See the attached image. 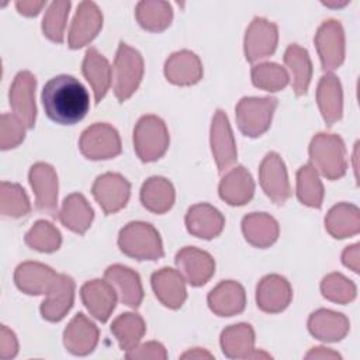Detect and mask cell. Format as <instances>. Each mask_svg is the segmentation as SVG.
I'll return each mask as SVG.
<instances>
[{
    "mask_svg": "<svg viewBox=\"0 0 360 360\" xmlns=\"http://www.w3.org/2000/svg\"><path fill=\"white\" fill-rule=\"evenodd\" d=\"M45 114L56 124L75 125L82 121L90 108V96L86 87L70 75L49 79L41 94Z\"/></svg>",
    "mask_w": 360,
    "mask_h": 360,
    "instance_id": "cell-1",
    "label": "cell"
},
{
    "mask_svg": "<svg viewBox=\"0 0 360 360\" xmlns=\"http://www.w3.org/2000/svg\"><path fill=\"white\" fill-rule=\"evenodd\" d=\"M120 249L138 260H156L163 256L159 232L148 222H131L121 229Z\"/></svg>",
    "mask_w": 360,
    "mask_h": 360,
    "instance_id": "cell-2",
    "label": "cell"
},
{
    "mask_svg": "<svg viewBox=\"0 0 360 360\" xmlns=\"http://www.w3.org/2000/svg\"><path fill=\"white\" fill-rule=\"evenodd\" d=\"M309 156L312 167L329 180H336L346 173L345 143L338 135L318 134L309 145Z\"/></svg>",
    "mask_w": 360,
    "mask_h": 360,
    "instance_id": "cell-3",
    "label": "cell"
},
{
    "mask_svg": "<svg viewBox=\"0 0 360 360\" xmlns=\"http://www.w3.org/2000/svg\"><path fill=\"white\" fill-rule=\"evenodd\" d=\"M143 60L138 51L121 42L112 68L114 93L120 103L132 96L142 80Z\"/></svg>",
    "mask_w": 360,
    "mask_h": 360,
    "instance_id": "cell-4",
    "label": "cell"
},
{
    "mask_svg": "<svg viewBox=\"0 0 360 360\" xmlns=\"http://www.w3.org/2000/svg\"><path fill=\"white\" fill-rule=\"evenodd\" d=\"M134 145L142 162L158 160L169 146V132L156 115L142 117L134 131Z\"/></svg>",
    "mask_w": 360,
    "mask_h": 360,
    "instance_id": "cell-5",
    "label": "cell"
},
{
    "mask_svg": "<svg viewBox=\"0 0 360 360\" xmlns=\"http://www.w3.org/2000/svg\"><path fill=\"white\" fill-rule=\"evenodd\" d=\"M277 107L274 97H243L235 111L238 127L246 136H260L271 122L273 111Z\"/></svg>",
    "mask_w": 360,
    "mask_h": 360,
    "instance_id": "cell-6",
    "label": "cell"
},
{
    "mask_svg": "<svg viewBox=\"0 0 360 360\" xmlns=\"http://www.w3.org/2000/svg\"><path fill=\"white\" fill-rule=\"evenodd\" d=\"M82 153L87 159H110L121 152L118 132L108 124L96 122L83 131L79 142Z\"/></svg>",
    "mask_w": 360,
    "mask_h": 360,
    "instance_id": "cell-7",
    "label": "cell"
},
{
    "mask_svg": "<svg viewBox=\"0 0 360 360\" xmlns=\"http://www.w3.org/2000/svg\"><path fill=\"white\" fill-rule=\"evenodd\" d=\"M129 190L131 184L125 177L117 173H105L98 176L91 188L94 198L107 215L125 207L129 198Z\"/></svg>",
    "mask_w": 360,
    "mask_h": 360,
    "instance_id": "cell-8",
    "label": "cell"
},
{
    "mask_svg": "<svg viewBox=\"0 0 360 360\" xmlns=\"http://www.w3.org/2000/svg\"><path fill=\"white\" fill-rule=\"evenodd\" d=\"M315 44L321 56L323 70H333L343 62L345 37L339 21H325L315 35Z\"/></svg>",
    "mask_w": 360,
    "mask_h": 360,
    "instance_id": "cell-9",
    "label": "cell"
},
{
    "mask_svg": "<svg viewBox=\"0 0 360 360\" xmlns=\"http://www.w3.org/2000/svg\"><path fill=\"white\" fill-rule=\"evenodd\" d=\"M35 77L24 70L15 76L10 89V105L15 117L27 128H32L35 124Z\"/></svg>",
    "mask_w": 360,
    "mask_h": 360,
    "instance_id": "cell-10",
    "label": "cell"
},
{
    "mask_svg": "<svg viewBox=\"0 0 360 360\" xmlns=\"http://www.w3.org/2000/svg\"><path fill=\"white\" fill-rule=\"evenodd\" d=\"M259 176L262 188L276 204H284V201L291 195L287 170L277 153L270 152L266 155L260 165Z\"/></svg>",
    "mask_w": 360,
    "mask_h": 360,
    "instance_id": "cell-11",
    "label": "cell"
},
{
    "mask_svg": "<svg viewBox=\"0 0 360 360\" xmlns=\"http://www.w3.org/2000/svg\"><path fill=\"white\" fill-rule=\"evenodd\" d=\"M211 148L219 173H224L236 160V145L228 117L222 110H217L211 127Z\"/></svg>",
    "mask_w": 360,
    "mask_h": 360,
    "instance_id": "cell-12",
    "label": "cell"
},
{
    "mask_svg": "<svg viewBox=\"0 0 360 360\" xmlns=\"http://www.w3.org/2000/svg\"><path fill=\"white\" fill-rule=\"evenodd\" d=\"M277 45V27L264 20L255 18L246 31L245 53L249 62L271 55Z\"/></svg>",
    "mask_w": 360,
    "mask_h": 360,
    "instance_id": "cell-13",
    "label": "cell"
},
{
    "mask_svg": "<svg viewBox=\"0 0 360 360\" xmlns=\"http://www.w3.org/2000/svg\"><path fill=\"white\" fill-rule=\"evenodd\" d=\"M30 183L37 195V208L56 217L58 179L53 169L46 163H37L30 170Z\"/></svg>",
    "mask_w": 360,
    "mask_h": 360,
    "instance_id": "cell-14",
    "label": "cell"
},
{
    "mask_svg": "<svg viewBox=\"0 0 360 360\" xmlns=\"http://www.w3.org/2000/svg\"><path fill=\"white\" fill-rule=\"evenodd\" d=\"M58 276L51 267L41 264L25 262L15 269L14 280L17 287L25 294H48L55 285Z\"/></svg>",
    "mask_w": 360,
    "mask_h": 360,
    "instance_id": "cell-15",
    "label": "cell"
},
{
    "mask_svg": "<svg viewBox=\"0 0 360 360\" xmlns=\"http://www.w3.org/2000/svg\"><path fill=\"white\" fill-rule=\"evenodd\" d=\"M176 264L183 271L184 277L191 285H202L215 271V263L212 257L195 248H184L176 255Z\"/></svg>",
    "mask_w": 360,
    "mask_h": 360,
    "instance_id": "cell-16",
    "label": "cell"
},
{
    "mask_svg": "<svg viewBox=\"0 0 360 360\" xmlns=\"http://www.w3.org/2000/svg\"><path fill=\"white\" fill-rule=\"evenodd\" d=\"M80 295L89 312L101 322H105L115 308L117 292L107 280L86 283L80 290Z\"/></svg>",
    "mask_w": 360,
    "mask_h": 360,
    "instance_id": "cell-17",
    "label": "cell"
},
{
    "mask_svg": "<svg viewBox=\"0 0 360 360\" xmlns=\"http://www.w3.org/2000/svg\"><path fill=\"white\" fill-rule=\"evenodd\" d=\"M104 277L114 287L117 295L124 304L131 308L139 307L143 298V290L136 271L121 264H114L105 270Z\"/></svg>",
    "mask_w": 360,
    "mask_h": 360,
    "instance_id": "cell-18",
    "label": "cell"
},
{
    "mask_svg": "<svg viewBox=\"0 0 360 360\" xmlns=\"http://www.w3.org/2000/svg\"><path fill=\"white\" fill-rule=\"evenodd\" d=\"M101 24L103 15L98 7L91 1L80 3L69 32V46L77 49L86 45L97 35Z\"/></svg>",
    "mask_w": 360,
    "mask_h": 360,
    "instance_id": "cell-19",
    "label": "cell"
},
{
    "mask_svg": "<svg viewBox=\"0 0 360 360\" xmlns=\"http://www.w3.org/2000/svg\"><path fill=\"white\" fill-rule=\"evenodd\" d=\"M66 349L77 356H84L93 352L98 340V330L84 314H77L63 333Z\"/></svg>",
    "mask_w": 360,
    "mask_h": 360,
    "instance_id": "cell-20",
    "label": "cell"
},
{
    "mask_svg": "<svg viewBox=\"0 0 360 360\" xmlns=\"http://www.w3.org/2000/svg\"><path fill=\"white\" fill-rule=\"evenodd\" d=\"M256 300L264 312H280L291 301V287L281 276H266L257 285Z\"/></svg>",
    "mask_w": 360,
    "mask_h": 360,
    "instance_id": "cell-21",
    "label": "cell"
},
{
    "mask_svg": "<svg viewBox=\"0 0 360 360\" xmlns=\"http://www.w3.org/2000/svg\"><path fill=\"white\" fill-rule=\"evenodd\" d=\"M75 297V283L66 274H59L53 288L46 294L41 305V314L51 322L60 321L70 309Z\"/></svg>",
    "mask_w": 360,
    "mask_h": 360,
    "instance_id": "cell-22",
    "label": "cell"
},
{
    "mask_svg": "<svg viewBox=\"0 0 360 360\" xmlns=\"http://www.w3.org/2000/svg\"><path fill=\"white\" fill-rule=\"evenodd\" d=\"M152 287L160 302L169 308H180L186 300V285L180 271L165 267L152 276Z\"/></svg>",
    "mask_w": 360,
    "mask_h": 360,
    "instance_id": "cell-23",
    "label": "cell"
},
{
    "mask_svg": "<svg viewBox=\"0 0 360 360\" xmlns=\"http://www.w3.org/2000/svg\"><path fill=\"white\" fill-rule=\"evenodd\" d=\"M83 75L94 91V101L98 104L111 86L112 69L108 60L94 48H89L82 66Z\"/></svg>",
    "mask_w": 360,
    "mask_h": 360,
    "instance_id": "cell-24",
    "label": "cell"
},
{
    "mask_svg": "<svg viewBox=\"0 0 360 360\" xmlns=\"http://www.w3.org/2000/svg\"><path fill=\"white\" fill-rule=\"evenodd\" d=\"M245 302L243 287L232 280L222 281L208 295L210 308L219 316H232L242 312Z\"/></svg>",
    "mask_w": 360,
    "mask_h": 360,
    "instance_id": "cell-25",
    "label": "cell"
},
{
    "mask_svg": "<svg viewBox=\"0 0 360 360\" xmlns=\"http://www.w3.org/2000/svg\"><path fill=\"white\" fill-rule=\"evenodd\" d=\"M186 224L190 233L198 238L211 239L222 231L225 221L217 208L208 204H198L188 210Z\"/></svg>",
    "mask_w": 360,
    "mask_h": 360,
    "instance_id": "cell-26",
    "label": "cell"
},
{
    "mask_svg": "<svg viewBox=\"0 0 360 360\" xmlns=\"http://www.w3.org/2000/svg\"><path fill=\"white\" fill-rule=\"evenodd\" d=\"M255 191V184L252 176L245 170V167H233L219 184V195L231 205L246 204Z\"/></svg>",
    "mask_w": 360,
    "mask_h": 360,
    "instance_id": "cell-27",
    "label": "cell"
},
{
    "mask_svg": "<svg viewBox=\"0 0 360 360\" xmlns=\"http://www.w3.org/2000/svg\"><path fill=\"white\" fill-rule=\"evenodd\" d=\"M167 80L174 84H193L197 83L202 75L200 59L190 51L173 53L165 66Z\"/></svg>",
    "mask_w": 360,
    "mask_h": 360,
    "instance_id": "cell-28",
    "label": "cell"
},
{
    "mask_svg": "<svg viewBox=\"0 0 360 360\" xmlns=\"http://www.w3.org/2000/svg\"><path fill=\"white\" fill-rule=\"evenodd\" d=\"M309 332L321 340L335 342L340 340L347 329L349 322L342 314H336L328 309H319L314 312L308 321Z\"/></svg>",
    "mask_w": 360,
    "mask_h": 360,
    "instance_id": "cell-29",
    "label": "cell"
},
{
    "mask_svg": "<svg viewBox=\"0 0 360 360\" xmlns=\"http://www.w3.org/2000/svg\"><path fill=\"white\" fill-rule=\"evenodd\" d=\"M141 201L152 212H166L174 201V188L165 177H150L141 190Z\"/></svg>",
    "mask_w": 360,
    "mask_h": 360,
    "instance_id": "cell-30",
    "label": "cell"
},
{
    "mask_svg": "<svg viewBox=\"0 0 360 360\" xmlns=\"http://www.w3.org/2000/svg\"><path fill=\"white\" fill-rule=\"evenodd\" d=\"M318 104L328 125H332L342 117V89L339 80L332 73H326L321 77Z\"/></svg>",
    "mask_w": 360,
    "mask_h": 360,
    "instance_id": "cell-31",
    "label": "cell"
},
{
    "mask_svg": "<svg viewBox=\"0 0 360 360\" xmlns=\"http://www.w3.org/2000/svg\"><path fill=\"white\" fill-rule=\"evenodd\" d=\"M60 222L77 233H84L93 219V210L82 194H70L65 198L60 212Z\"/></svg>",
    "mask_w": 360,
    "mask_h": 360,
    "instance_id": "cell-32",
    "label": "cell"
},
{
    "mask_svg": "<svg viewBox=\"0 0 360 360\" xmlns=\"http://www.w3.org/2000/svg\"><path fill=\"white\" fill-rule=\"evenodd\" d=\"M255 335L253 329L248 323L232 325L221 335L222 352L231 359H248L253 353Z\"/></svg>",
    "mask_w": 360,
    "mask_h": 360,
    "instance_id": "cell-33",
    "label": "cell"
},
{
    "mask_svg": "<svg viewBox=\"0 0 360 360\" xmlns=\"http://www.w3.org/2000/svg\"><path fill=\"white\" fill-rule=\"evenodd\" d=\"M284 62L291 72L292 89L295 94H305L312 75V65L307 49L298 46L297 44H291L284 53Z\"/></svg>",
    "mask_w": 360,
    "mask_h": 360,
    "instance_id": "cell-34",
    "label": "cell"
},
{
    "mask_svg": "<svg viewBox=\"0 0 360 360\" xmlns=\"http://www.w3.org/2000/svg\"><path fill=\"white\" fill-rule=\"evenodd\" d=\"M242 229L246 240L259 248L271 245L278 235V226L274 218L266 214H250L243 218Z\"/></svg>",
    "mask_w": 360,
    "mask_h": 360,
    "instance_id": "cell-35",
    "label": "cell"
},
{
    "mask_svg": "<svg viewBox=\"0 0 360 360\" xmlns=\"http://www.w3.org/2000/svg\"><path fill=\"white\" fill-rule=\"evenodd\" d=\"M111 332L118 339L122 350H132L145 333V322L138 314H122L111 325Z\"/></svg>",
    "mask_w": 360,
    "mask_h": 360,
    "instance_id": "cell-36",
    "label": "cell"
},
{
    "mask_svg": "<svg viewBox=\"0 0 360 360\" xmlns=\"http://www.w3.org/2000/svg\"><path fill=\"white\" fill-rule=\"evenodd\" d=\"M328 231L335 238H346L359 231V210L353 205L340 204L333 207L326 219Z\"/></svg>",
    "mask_w": 360,
    "mask_h": 360,
    "instance_id": "cell-37",
    "label": "cell"
},
{
    "mask_svg": "<svg viewBox=\"0 0 360 360\" xmlns=\"http://www.w3.org/2000/svg\"><path fill=\"white\" fill-rule=\"evenodd\" d=\"M297 195L308 207L319 208L322 205L323 187L311 165L300 167L297 173Z\"/></svg>",
    "mask_w": 360,
    "mask_h": 360,
    "instance_id": "cell-38",
    "label": "cell"
},
{
    "mask_svg": "<svg viewBox=\"0 0 360 360\" xmlns=\"http://www.w3.org/2000/svg\"><path fill=\"white\" fill-rule=\"evenodd\" d=\"M139 24L149 31L165 30L172 20V7L165 1H141L136 7Z\"/></svg>",
    "mask_w": 360,
    "mask_h": 360,
    "instance_id": "cell-39",
    "label": "cell"
},
{
    "mask_svg": "<svg viewBox=\"0 0 360 360\" xmlns=\"http://www.w3.org/2000/svg\"><path fill=\"white\" fill-rule=\"evenodd\" d=\"M252 80L256 87L277 91L287 86L288 75L277 63H260L253 66Z\"/></svg>",
    "mask_w": 360,
    "mask_h": 360,
    "instance_id": "cell-40",
    "label": "cell"
},
{
    "mask_svg": "<svg viewBox=\"0 0 360 360\" xmlns=\"http://www.w3.org/2000/svg\"><path fill=\"white\" fill-rule=\"evenodd\" d=\"M25 243L39 252H53L60 245V233L52 224L38 221L25 235Z\"/></svg>",
    "mask_w": 360,
    "mask_h": 360,
    "instance_id": "cell-41",
    "label": "cell"
},
{
    "mask_svg": "<svg viewBox=\"0 0 360 360\" xmlns=\"http://www.w3.org/2000/svg\"><path fill=\"white\" fill-rule=\"evenodd\" d=\"M69 8H70V1H53L48 8L44 17L42 30L49 39L59 44L63 42V30H65L66 15L69 14Z\"/></svg>",
    "mask_w": 360,
    "mask_h": 360,
    "instance_id": "cell-42",
    "label": "cell"
},
{
    "mask_svg": "<svg viewBox=\"0 0 360 360\" xmlns=\"http://www.w3.org/2000/svg\"><path fill=\"white\" fill-rule=\"evenodd\" d=\"M1 200H10L11 202L1 204L3 215L18 218L30 212V200L24 190L18 184H11L7 181L1 183Z\"/></svg>",
    "mask_w": 360,
    "mask_h": 360,
    "instance_id": "cell-43",
    "label": "cell"
},
{
    "mask_svg": "<svg viewBox=\"0 0 360 360\" xmlns=\"http://www.w3.org/2000/svg\"><path fill=\"white\" fill-rule=\"evenodd\" d=\"M321 288L326 298L338 302H347L356 295L354 284L340 274H330L325 277Z\"/></svg>",
    "mask_w": 360,
    "mask_h": 360,
    "instance_id": "cell-44",
    "label": "cell"
},
{
    "mask_svg": "<svg viewBox=\"0 0 360 360\" xmlns=\"http://www.w3.org/2000/svg\"><path fill=\"white\" fill-rule=\"evenodd\" d=\"M24 124L14 115H1V149L14 148L24 139Z\"/></svg>",
    "mask_w": 360,
    "mask_h": 360,
    "instance_id": "cell-45",
    "label": "cell"
},
{
    "mask_svg": "<svg viewBox=\"0 0 360 360\" xmlns=\"http://www.w3.org/2000/svg\"><path fill=\"white\" fill-rule=\"evenodd\" d=\"M128 359H135V357H160V359H166V352L165 347L160 343L156 342H149L146 345H142L141 347H134L132 350L127 352L125 354Z\"/></svg>",
    "mask_w": 360,
    "mask_h": 360,
    "instance_id": "cell-46",
    "label": "cell"
},
{
    "mask_svg": "<svg viewBox=\"0 0 360 360\" xmlns=\"http://www.w3.org/2000/svg\"><path fill=\"white\" fill-rule=\"evenodd\" d=\"M17 354V340L13 332H10L4 325L1 326V343H0V356L3 359L14 357Z\"/></svg>",
    "mask_w": 360,
    "mask_h": 360,
    "instance_id": "cell-47",
    "label": "cell"
},
{
    "mask_svg": "<svg viewBox=\"0 0 360 360\" xmlns=\"http://www.w3.org/2000/svg\"><path fill=\"white\" fill-rule=\"evenodd\" d=\"M17 8L20 10L21 14L24 15H37L41 10V7L45 6V1H17L15 3Z\"/></svg>",
    "mask_w": 360,
    "mask_h": 360,
    "instance_id": "cell-48",
    "label": "cell"
}]
</instances>
